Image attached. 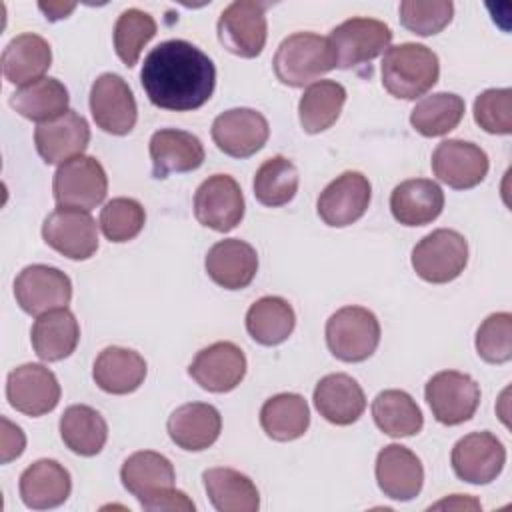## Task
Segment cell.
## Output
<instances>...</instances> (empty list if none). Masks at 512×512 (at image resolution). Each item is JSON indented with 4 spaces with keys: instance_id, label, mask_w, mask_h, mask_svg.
Segmentation results:
<instances>
[{
    "instance_id": "obj_1",
    "label": "cell",
    "mask_w": 512,
    "mask_h": 512,
    "mask_svg": "<svg viewBox=\"0 0 512 512\" xmlns=\"http://www.w3.org/2000/svg\"><path fill=\"white\" fill-rule=\"evenodd\" d=\"M140 82L154 106L190 112L210 100L216 86V68L192 42L166 40L144 58Z\"/></svg>"
},
{
    "instance_id": "obj_2",
    "label": "cell",
    "mask_w": 512,
    "mask_h": 512,
    "mask_svg": "<svg viewBox=\"0 0 512 512\" xmlns=\"http://www.w3.org/2000/svg\"><path fill=\"white\" fill-rule=\"evenodd\" d=\"M380 70L386 92L394 98L416 100L438 82L440 62L428 46L404 42L384 52Z\"/></svg>"
},
{
    "instance_id": "obj_3",
    "label": "cell",
    "mask_w": 512,
    "mask_h": 512,
    "mask_svg": "<svg viewBox=\"0 0 512 512\" xmlns=\"http://www.w3.org/2000/svg\"><path fill=\"white\" fill-rule=\"evenodd\" d=\"M272 66L282 84L302 88L334 70L336 58L328 38L312 32H296L280 42Z\"/></svg>"
},
{
    "instance_id": "obj_4",
    "label": "cell",
    "mask_w": 512,
    "mask_h": 512,
    "mask_svg": "<svg viewBox=\"0 0 512 512\" xmlns=\"http://www.w3.org/2000/svg\"><path fill=\"white\" fill-rule=\"evenodd\" d=\"M328 350L342 362H364L380 344V322L362 306H344L326 322Z\"/></svg>"
},
{
    "instance_id": "obj_5",
    "label": "cell",
    "mask_w": 512,
    "mask_h": 512,
    "mask_svg": "<svg viewBox=\"0 0 512 512\" xmlns=\"http://www.w3.org/2000/svg\"><path fill=\"white\" fill-rule=\"evenodd\" d=\"M468 264L466 238L450 228H438L426 234L412 248L414 272L430 284H446L458 278Z\"/></svg>"
},
{
    "instance_id": "obj_6",
    "label": "cell",
    "mask_w": 512,
    "mask_h": 512,
    "mask_svg": "<svg viewBox=\"0 0 512 512\" xmlns=\"http://www.w3.org/2000/svg\"><path fill=\"white\" fill-rule=\"evenodd\" d=\"M52 192L58 206L90 212L106 198L108 176L94 156L82 154L58 166Z\"/></svg>"
},
{
    "instance_id": "obj_7",
    "label": "cell",
    "mask_w": 512,
    "mask_h": 512,
    "mask_svg": "<svg viewBox=\"0 0 512 512\" xmlns=\"http://www.w3.org/2000/svg\"><path fill=\"white\" fill-rule=\"evenodd\" d=\"M424 396L440 424L456 426L474 416L480 404V386L464 372L442 370L426 382Z\"/></svg>"
},
{
    "instance_id": "obj_8",
    "label": "cell",
    "mask_w": 512,
    "mask_h": 512,
    "mask_svg": "<svg viewBox=\"0 0 512 512\" xmlns=\"http://www.w3.org/2000/svg\"><path fill=\"white\" fill-rule=\"evenodd\" d=\"M328 42L334 50L336 68H354L370 62L390 48L392 30L376 18H350L338 24Z\"/></svg>"
},
{
    "instance_id": "obj_9",
    "label": "cell",
    "mask_w": 512,
    "mask_h": 512,
    "mask_svg": "<svg viewBox=\"0 0 512 512\" xmlns=\"http://www.w3.org/2000/svg\"><path fill=\"white\" fill-rule=\"evenodd\" d=\"M216 30L228 52L240 58L260 56L268 36L264 6L254 0H236L222 10Z\"/></svg>"
},
{
    "instance_id": "obj_10",
    "label": "cell",
    "mask_w": 512,
    "mask_h": 512,
    "mask_svg": "<svg viewBox=\"0 0 512 512\" xmlns=\"http://www.w3.org/2000/svg\"><path fill=\"white\" fill-rule=\"evenodd\" d=\"M90 112L96 126L108 134L124 136L132 132L138 106L128 82L112 72L100 74L90 88Z\"/></svg>"
},
{
    "instance_id": "obj_11",
    "label": "cell",
    "mask_w": 512,
    "mask_h": 512,
    "mask_svg": "<svg viewBox=\"0 0 512 512\" xmlns=\"http://www.w3.org/2000/svg\"><path fill=\"white\" fill-rule=\"evenodd\" d=\"M14 296L26 314L40 316L70 304L72 282L62 270L54 266L32 264L16 276Z\"/></svg>"
},
{
    "instance_id": "obj_12",
    "label": "cell",
    "mask_w": 512,
    "mask_h": 512,
    "mask_svg": "<svg viewBox=\"0 0 512 512\" xmlns=\"http://www.w3.org/2000/svg\"><path fill=\"white\" fill-rule=\"evenodd\" d=\"M194 216L216 232L234 230L244 218V196L238 182L228 174L206 178L194 194Z\"/></svg>"
},
{
    "instance_id": "obj_13",
    "label": "cell",
    "mask_w": 512,
    "mask_h": 512,
    "mask_svg": "<svg viewBox=\"0 0 512 512\" xmlns=\"http://www.w3.org/2000/svg\"><path fill=\"white\" fill-rule=\"evenodd\" d=\"M42 238L70 260H88L98 248V226L90 212L58 206L46 216Z\"/></svg>"
},
{
    "instance_id": "obj_14",
    "label": "cell",
    "mask_w": 512,
    "mask_h": 512,
    "mask_svg": "<svg viewBox=\"0 0 512 512\" xmlns=\"http://www.w3.org/2000/svg\"><path fill=\"white\" fill-rule=\"evenodd\" d=\"M6 398L16 412L36 418L56 408L60 402V384L52 370L28 362L8 374Z\"/></svg>"
},
{
    "instance_id": "obj_15",
    "label": "cell",
    "mask_w": 512,
    "mask_h": 512,
    "mask_svg": "<svg viewBox=\"0 0 512 512\" xmlns=\"http://www.w3.org/2000/svg\"><path fill=\"white\" fill-rule=\"evenodd\" d=\"M450 462L460 480L468 484H488L502 472L506 448L492 432H472L454 444Z\"/></svg>"
},
{
    "instance_id": "obj_16",
    "label": "cell",
    "mask_w": 512,
    "mask_h": 512,
    "mask_svg": "<svg viewBox=\"0 0 512 512\" xmlns=\"http://www.w3.org/2000/svg\"><path fill=\"white\" fill-rule=\"evenodd\" d=\"M270 136L268 120L252 108H230L212 122V140L232 158H248L264 148Z\"/></svg>"
},
{
    "instance_id": "obj_17",
    "label": "cell",
    "mask_w": 512,
    "mask_h": 512,
    "mask_svg": "<svg viewBox=\"0 0 512 512\" xmlns=\"http://www.w3.org/2000/svg\"><path fill=\"white\" fill-rule=\"evenodd\" d=\"M488 154L474 142L450 138L432 152L434 176L454 190L478 186L488 174Z\"/></svg>"
},
{
    "instance_id": "obj_18",
    "label": "cell",
    "mask_w": 512,
    "mask_h": 512,
    "mask_svg": "<svg viewBox=\"0 0 512 512\" xmlns=\"http://www.w3.org/2000/svg\"><path fill=\"white\" fill-rule=\"evenodd\" d=\"M370 196L372 188L368 178L360 172L348 170L320 192L316 210L324 224L344 228L364 216L370 204Z\"/></svg>"
},
{
    "instance_id": "obj_19",
    "label": "cell",
    "mask_w": 512,
    "mask_h": 512,
    "mask_svg": "<svg viewBox=\"0 0 512 512\" xmlns=\"http://www.w3.org/2000/svg\"><path fill=\"white\" fill-rule=\"evenodd\" d=\"M188 374L208 392H230L244 380L246 356L234 342H214L194 356Z\"/></svg>"
},
{
    "instance_id": "obj_20",
    "label": "cell",
    "mask_w": 512,
    "mask_h": 512,
    "mask_svg": "<svg viewBox=\"0 0 512 512\" xmlns=\"http://www.w3.org/2000/svg\"><path fill=\"white\" fill-rule=\"evenodd\" d=\"M90 142V126L84 116L68 110L56 120L38 124L34 130V144L46 164H64L82 156Z\"/></svg>"
},
{
    "instance_id": "obj_21",
    "label": "cell",
    "mask_w": 512,
    "mask_h": 512,
    "mask_svg": "<svg viewBox=\"0 0 512 512\" xmlns=\"http://www.w3.org/2000/svg\"><path fill=\"white\" fill-rule=\"evenodd\" d=\"M376 482L384 496L392 500H412L424 484L420 458L400 444L384 446L376 456Z\"/></svg>"
},
{
    "instance_id": "obj_22",
    "label": "cell",
    "mask_w": 512,
    "mask_h": 512,
    "mask_svg": "<svg viewBox=\"0 0 512 512\" xmlns=\"http://www.w3.org/2000/svg\"><path fill=\"white\" fill-rule=\"evenodd\" d=\"M204 146L198 136L186 130L162 128L150 138V160L154 178L192 172L204 162Z\"/></svg>"
},
{
    "instance_id": "obj_23",
    "label": "cell",
    "mask_w": 512,
    "mask_h": 512,
    "mask_svg": "<svg viewBox=\"0 0 512 512\" xmlns=\"http://www.w3.org/2000/svg\"><path fill=\"white\" fill-rule=\"evenodd\" d=\"M204 268L218 286L226 290H242L258 272V254L248 242L226 238L208 250Z\"/></svg>"
},
{
    "instance_id": "obj_24",
    "label": "cell",
    "mask_w": 512,
    "mask_h": 512,
    "mask_svg": "<svg viewBox=\"0 0 512 512\" xmlns=\"http://www.w3.org/2000/svg\"><path fill=\"white\" fill-rule=\"evenodd\" d=\"M170 440L188 452L210 448L222 430L220 412L206 402H188L178 406L168 418Z\"/></svg>"
},
{
    "instance_id": "obj_25",
    "label": "cell",
    "mask_w": 512,
    "mask_h": 512,
    "mask_svg": "<svg viewBox=\"0 0 512 512\" xmlns=\"http://www.w3.org/2000/svg\"><path fill=\"white\" fill-rule=\"evenodd\" d=\"M314 406L330 424L348 426L364 414L366 396L352 376L336 372L320 378L316 384Z\"/></svg>"
},
{
    "instance_id": "obj_26",
    "label": "cell",
    "mask_w": 512,
    "mask_h": 512,
    "mask_svg": "<svg viewBox=\"0 0 512 512\" xmlns=\"http://www.w3.org/2000/svg\"><path fill=\"white\" fill-rule=\"evenodd\" d=\"M18 490L22 502L32 510L56 508L70 496V472L56 460H36L20 474Z\"/></svg>"
},
{
    "instance_id": "obj_27",
    "label": "cell",
    "mask_w": 512,
    "mask_h": 512,
    "mask_svg": "<svg viewBox=\"0 0 512 512\" xmlns=\"http://www.w3.org/2000/svg\"><path fill=\"white\" fill-rule=\"evenodd\" d=\"M442 208L444 192L428 178L404 180L390 194L392 216L404 226H426L440 216Z\"/></svg>"
},
{
    "instance_id": "obj_28",
    "label": "cell",
    "mask_w": 512,
    "mask_h": 512,
    "mask_svg": "<svg viewBox=\"0 0 512 512\" xmlns=\"http://www.w3.org/2000/svg\"><path fill=\"white\" fill-rule=\"evenodd\" d=\"M80 340V326L68 308H56L36 318L30 330V342L36 356L44 362L68 358Z\"/></svg>"
},
{
    "instance_id": "obj_29",
    "label": "cell",
    "mask_w": 512,
    "mask_h": 512,
    "mask_svg": "<svg viewBox=\"0 0 512 512\" xmlns=\"http://www.w3.org/2000/svg\"><path fill=\"white\" fill-rule=\"evenodd\" d=\"M146 360L120 346L104 348L94 360L92 378L96 386L108 394H130L140 388L146 378Z\"/></svg>"
},
{
    "instance_id": "obj_30",
    "label": "cell",
    "mask_w": 512,
    "mask_h": 512,
    "mask_svg": "<svg viewBox=\"0 0 512 512\" xmlns=\"http://www.w3.org/2000/svg\"><path fill=\"white\" fill-rule=\"evenodd\" d=\"M52 50L50 44L32 32L18 34L12 38L2 52V74L10 84L26 86L34 80L44 78L42 74L50 68Z\"/></svg>"
},
{
    "instance_id": "obj_31",
    "label": "cell",
    "mask_w": 512,
    "mask_h": 512,
    "mask_svg": "<svg viewBox=\"0 0 512 512\" xmlns=\"http://www.w3.org/2000/svg\"><path fill=\"white\" fill-rule=\"evenodd\" d=\"M120 480L124 488L142 502L166 488H174L176 474L166 456L152 450H140L124 460Z\"/></svg>"
},
{
    "instance_id": "obj_32",
    "label": "cell",
    "mask_w": 512,
    "mask_h": 512,
    "mask_svg": "<svg viewBox=\"0 0 512 512\" xmlns=\"http://www.w3.org/2000/svg\"><path fill=\"white\" fill-rule=\"evenodd\" d=\"M202 482L218 512H256L260 508L256 484L234 468H208L202 472Z\"/></svg>"
},
{
    "instance_id": "obj_33",
    "label": "cell",
    "mask_w": 512,
    "mask_h": 512,
    "mask_svg": "<svg viewBox=\"0 0 512 512\" xmlns=\"http://www.w3.org/2000/svg\"><path fill=\"white\" fill-rule=\"evenodd\" d=\"M68 90L58 78H40L22 88H18L10 96V106L24 118L34 120L38 124L60 118L68 112Z\"/></svg>"
},
{
    "instance_id": "obj_34",
    "label": "cell",
    "mask_w": 512,
    "mask_h": 512,
    "mask_svg": "<svg viewBox=\"0 0 512 512\" xmlns=\"http://www.w3.org/2000/svg\"><path fill=\"white\" fill-rule=\"evenodd\" d=\"M260 426L268 438L276 442H290L310 426V408L304 396L282 392L268 398L260 410Z\"/></svg>"
},
{
    "instance_id": "obj_35",
    "label": "cell",
    "mask_w": 512,
    "mask_h": 512,
    "mask_svg": "<svg viewBox=\"0 0 512 512\" xmlns=\"http://www.w3.org/2000/svg\"><path fill=\"white\" fill-rule=\"evenodd\" d=\"M60 438L74 454L96 456L108 440V424L92 406L72 404L60 416Z\"/></svg>"
},
{
    "instance_id": "obj_36",
    "label": "cell",
    "mask_w": 512,
    "mask_h": 512,
    "mask_svg": "<svg viewBox=\"0 0 512 512\" xmlns=\"http://www.w3.org/2000/svg\"><path fill=\"white\" fill-rule=\"evenodd\" d=\"M296 326L294 308L280 296H264L246 312V330L262 346H278Z\"/></svg>"
},
{
    "instance_id": "obj_37",
    "label": "cell",
    "mask_w": 512,
    "mask_h": 512,
    "mask_svg": "<svg viewBox=\"0 0 512 512\" xmlns=\"http://www.w3.org/2000/svg\"><path fill=\"white\" fill-rule=\"evenodd\" d=\"M346 102V88L336 80H318L310 84L298 104L300 126L308 134L328 130L340 116Z\"/></svg>"
},
{
    "instance_id": "obj_38",
    "label": "cell",
    "mask_w": 512,
    "mask_h": 512,
    "mask_svg": "<svg viewBox=\"0 0 512 512\" xmlns=\"http://www.w3.org/2000/svg\"><path fill=\"white\" fill-rule=\"evenodd\" d=\"M372 418L392 438L414 436L424 426V416L416 400L404 390H382L372 400Z\"/></svg>"
},
{
    "instance_id": "obj_39",
    "label": "cell",
    "mask_w": 512,
    "mask_h": 512,
    "mask_svg": "<svg viewBox=\"0 0 512 512\" xmlns=\"http://www.w3.org/2000/svg\"><path fill=\"white\" fill-rule=\"evenodd\" d=\"M464 100L454 92H436L424 96L410 112L412 128L426 136L436 138L454 130L464 116Z\"/></svg>"
},
{
    "instance_id": "obj_40",
    "label": "cell",
    "mask_w": 512,
    "mask_h": 512,
    "mask_svg": "<svg viewBox=\"0 0 512 512\" xmlns=\"http://www.w3.org/2000/svg\"><path fill=\"white\" fill-rule=\"evenodd\" d=\"M252 186L260 204L270 208L284 206L298 192V170L286 156H272L260 164Z\"/></svg>"
},
{
    "instance_id": "obj_41",
    "label": "cell",
    "mask_w": 512,
    "mask_h": 512,
    "mask_svg": "<svg viewBox=\"0 0 512 512\" xmlns=\"http://www.w3.org/2000/svg\"><path fill=\"white\" fill-rule=\"evenodd\" d=\"M156 36V22L154 18L138 8H128L124 10L116 24H114V50L118 58L132 68L144 46Z\"/></svg>"
},
{
    "instance_id": "obj_42",
    "label": "cell",
    "mask_w": 512,
    "mask_h": 512,
    "mask_svg": "<svg viewBox=\"0 0 512 512\" xmlns=\"http://www.w3.org/2000/svg\"><path fill=\"white\" fill-rule=\"evenodd\" d=\"M146 222L142 204L134 198H112L100 212V228L110 242H128L140 234Z\"/></svg>"
},
{
    "instance_id": "obj_43",
    "label": "cell",
    "mask_w": 512,
    "mask_h": 512,
    "mask_svg": "<svg viewBox=\"0 0 512 512\" xmlns=\"http://www.w3.org/2000/svg\"><path fill=\"white\" fill-rule=\"evenodd\" d=\"M398 10L402 26L418 36H434L442 32L454 16V4L450 0H404Z\"/></svg>"
},
{
    "instance_id": "obj_44",
    "label": "cell",
    "mask_w": 512,
    "mask_h": 512,
    "mask_svg": "<svg viewBox=\"0 0 512 512\" xmlns=\"http://www.w3.org/2000/svg\"><path fill=\"white\" fill-rule=\"evenodd\" d=\"M476 352L488 364H504L512 358V314H490L476 332Z\"/></svg>"
},
{
    "instance_id": "obj_45",
    "label": "cell",
    "mask_w": 512,
    "mask_h": 512,
    "mask_svg": "<svg viewBox=\"0 0 512 512\" xmlns=\"http://www.w3.org/2000/svg\"><path fill=\"white\" fill-rule=\"evenodd\" d=\"M474 120L488 134L512 132V90L488 88L474 100Z\"/></svg>"
},
{
    "instance_id": "obj_46",
    "label": "cell",
    "mask_w": 512,
    "mask_h": 512,
    "mask_svg": "<svg viewBox=\"0 0 512 512\" xmlns=\"http://www.w3.org/2000/svg\"><path fill=\"white\" fill-rule=\"evenodd\" d=\"M146 512H194V502L176 488H166L140 502Z\"/></svg>"
},
{
    "instance_id": "obj_47",
    "label": "cell",
    "mask_w": 512,
    "mask_h": 512,
    "mask_svg": "<svg viewBox=\"0 0 512 512\" xmlns=\"http://www.w3.org/2000/svg\"><path fill=\"white\" fill-rule=\"evenodd\" d=\"M2 464H8L10 460L18 458L24 452L26 438L20 426L12 424L8 418L2 416Z\"/></svg>"
},
{
    "instance_id": "obj_48",
    "label": "cell",
    "mask_w": 512,
    "mask_h": 512,
    "mask_svg": "<svg viewBox=\"0 0 512 512\" xmlns=\"http://www.w3.org/2000/svg\"><path fill=\"white\" fill-rule=\"evenodd\" d=\"M38 8L46 14L48 20H60V18H66L74 8L76 4H64V2H40Z\"/></svg>"
},
{
    "instance_id": "obj_49",
    "label": "cell",
    "mask_w": 512,
    "mask_h": 512,
    "mask_svg": "<svg viewBox=\"0 0 512 512\" xmlns=\"http://www.w3.org/2000/svg\"><path fill=\"white\" fill-rule=\"evenodd\" d=\"M454 500H456L454 504L448 502V500H442V502L434 504L432 508H442V506H448V508H452V506H456V508H480V504H478L476 500H470V498H464V500H462L460 494H454Z\"/></svg>"
}]
</instances>
